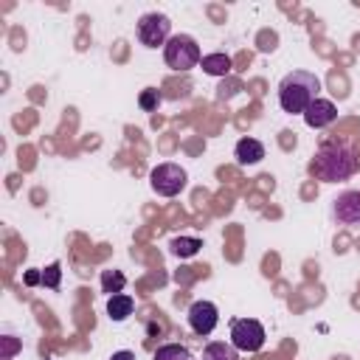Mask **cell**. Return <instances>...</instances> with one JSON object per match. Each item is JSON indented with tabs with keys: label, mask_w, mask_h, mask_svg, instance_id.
Masks as SVG:
<instances>
[{
	"label": "cell",
	"mask_w": 360,
	"mask_h": 360,
	"mask_svg": "<svg viewBox=\"0 0 360 360\" xmlns=\"http://www.w3.org/2000/svg\"><path fill=\"white\" fill-rule=\"evenodd\" d=\"M309 172H312L318 180H323V183L349 180V177L357 172V155H354L346 143H338V141L323 143V146L315 152V158H312V163H309Z\"/></svg>",
	"instance_id": "obj_1"
},
{
	"label": "cell",
	"mask_w": 360,
	"mask_h": 360,
	"mask_svg": "<svg viewBox=\"0 0 360 360\" xmlns=\"http://www.w3.org/2000/svg\"><path fill=\"white\" fill-rule=\"evenodd\" d=\"M321 82L309 70H292L278 84V104L284 112H304L318 98Z\"/></svg>",
	"instance_id": "obj_2"
},
{
	"label": "cell",
	"mask_w": 360,
	"mask_h": 360,
	"mask_svg": "<svg viewBox=\"0 0 360 360\" xmlns=\"http://www.w3.org/2000/svg\"><path fill=\"white\" fill-rule=\"evenodd\" d=\"M163 59H166V65H169L172 70L186 73V70L197 68L202 56H200V45H197L188 34H174V37L163 45Z\"/></svg>",
	"instance_id": "obj_3"
},
{
	"label": "cell",
	"mask_w": 360,
	"mask_h": 360,
	"mask_svg": "<svg viewBox=\"0 0 360 360\" xmlns=\"http://www.w3.org/2000/svg\"><path fill=\"white\" fill-rule=\"evenodd\" d=\"M231 343L236 352H259L264 346V326L253 318L231 321Z\"/></svg>",
	"instance_id": "obj_4"
},
{
	"label": "cell",
	"mask_w": 360,
	"mask_h": 360,
	"mask_svg": "<svg viewBox=\"0 0 360 360\" xmlns=\"http://www.w3.org/2000/svg\"><path fill=\"white\" fill-rule=\"evenodd\" d=\"M186 180H188V174H186V169H180L177 163H160V166H155L152 174H149V183H152V188H155L160 197H174V194H180V191L186 188Z\"/></svg>",
	"instance_id": "obj_5"
},
{
	"label": "cell",
	"mask_w": 360,
	"mask_h": 360,
	"mask_svg": "<svg viewBox=\"0 0 360 360\" xmlns=\"http://www.w3.org/2000/svg\"><path fill=\"white\" fill-rule=\"evenodd\" d=\"M169 31H172V22H169L166 14L149 11V14H143V17L138 20V39H141V45H146V48L166 45V42L172 39Z\"/></svg>",
	"instance_id": "obj_6"
},
{
	"label": "cell",
	"mask_w": 360,
	"mask_h": 360,
	"mask_svg": "<svg viewBox=\"0 0 360 360\" xmlns=\"http://www.w3.org/2000/svg\"><path fill=\"white\" fill-rule=\"evenodd\" d=\"M219 323V312L211 301H194L188 307V326L197 332V335H211Z\"/></svg>",
	"instance_id": "obj_7"
},
{
	"label": "cell",
	"mask_w": 360,
	"mask_h": 360,
	"mask_svg": "<svg viewBox=\"0 0 360 360\" xmlns=\"http://www.w3.org/2000/svg\"><path fill=\"white\" fill-rule=\"evenodd\" d=\"M340 225H360V191H343L332 208Z\"/></svg>",
	"instance_id": "obj_8"
},
{
	"label": "cell",
	"mask_w": 360,
	"mask_h": 360,
	"mask_svg": "<svg viewBox=\"0 0 360 360\" xmlns=\"http://www.w3.org/2000/svg\"><path fill=\"white\" fill-rule=\"evenodd\" d=\"M335 118H338V107H335L329 98H315V101L304 110V121H307V127H312V129H323V127H329Z\"/></svg>",
	"instance_id": "obj_9"
},
{
	"label": "cell",
	"mask_w": 360,
	"mask_h": 360,
	"mask_svg": "<svg viewBox=\"0 0 360 360\" xmlns=\"http://www.w3.org/2000/svg\"><path fill=\"white\" fill-rule=\"evenodd\" d=\"M233 158H236L239 166H253L264 158V146L256 138H239L236 146H233Z\"/></svg>",
	"instance_id": "obj_10"
},
{
	"label": "cell",
	"mask_w": 360,
	"mask_h": 360,
	"mask_svg": "<svg viewBox=\"0 0 360 360\" xmlns=\"http://www.w3.org/2000/svg\"><path fill=\"white\" fill-rule=\"evenodd\" d=\"M132 309H135V301L127 292H115V295L107 298V315L112 321H127L132 315Z\"/></svg>",
	"instance_id": "obj_11"
},
{
	"label": "cell",
	"mask_w": 360,
	"mask_h": 360,
	"mask_svg": "<svg viewBox=\"0 0 360 360\" xmlns=\"http://www.w3.org/2000/svg\"><path fill=\"white\" fill-rule=\"evenodd\" d=\"M200 68L208 76H225L231 70V56L228 53H208V56L200 59Z\"/></svg>",
	"instance_id": "obj_12"
},
{
	"label": "cell",
	"mask_w": 360,
	"mask_h": 360,
	"mask_svg": "<svg viewBox=\"0 0 360 360\" xmlns=\"http://www.w3.org/2000/svg\"><path fill=\"white\" fill-rule=\"evenodd\" d=\"M202 360H239V352L233 349V343L214 340L202 349Z\"/></svg>",
	"instance_id": "obj_13"
},
{
	"label": "cell",
	"mask_w": 360,
	"mask_h": 360,
	"mask_svg": "<svg viewBox=\"0 0 360 360\" xmlns=\"http://www.w3.org/2000/svg\"><path fill=\"white\" fill-rule=\"evenodd\" d=\"M169 248H172L174 256H180V259H191V256H197V250L202 248V242L194 239V236H177V239H172Z\"/></svg>",
	"instance_id": "obj_14"
},
{
	"label": "cell",
	"mask_w": 360,
	"mask_h": 360,
	"mask_svg": "<svg viewBox=\"0 0 360 360\" xmlns=\"http://www.w3.org/2000/svg\"><path fill=\"white\" fill-rule=\"evenodd\" d=\"M152 360H194V354H191L183 343H166V346H160V349L155 352Z\"/></svg>",
	"instance_id": "obj_15"
},
{
	"label": "cell",
	"mask_w": 360,
	"mask_h": 360,
	"mask_svg": "<svg viewBox=\"0 0 360 360\" xmlns=\"http://www.w3.org/2000/svg\"><path fill=\"white\" fill-rule=\"evenodd\" d=\"M124 284H127V276H124L121 270H104V273H101V290H104L107 295L121 292Z\"/></svg>",
	"instance_id": "obj_16"
},
{
	"label": "cell",
	"mask_w": 360,
	"mask_h": 360,
	"mask_svg": "<svg viewBox=\"0 0 360 360\" xmlns=\"http://www.w3.org/2000/svg\"><path fill=\"white\" fill-rule=\"evenodd\" d=\"M141 107L146 110V112H152V110H158V104H160V96H158V90L155 87H146L143 93H141Z\"/></svg>",
	"instance_id": "obj_17"
},
{
	"label": "cell",
	"mask_w": 360,
	"mask_h": 360,
	"mask_svg": "<svg viewBox=\"0 0 360 360\" xmlns=\"http://www.w3.org/2000/svg\"><path fill=\"white\" fill-rule=\"evenodd\" d=\"M59 273H62V270H59V262L48 264V267L42 270V284H48V287L56 290V287H59Z\"/></svg>",
	"instance_id": "obj_18"
},
{
	"label": "cell",
	"mask_w": 360,
	"mask_h": 360,
	"mask_svg": "<svg viewBox=\"0 0 360 360\" xmlns=\"http://www.w3.org/2000/svg\"><path fill=\"white\" fill-rule=\"evenodd\" d=\"M3 340V360H8L17 349H20V340L17 338H11V335H6V338H0Z\"/></svg>",
	"instance_id": "obj_19"
},
{
	"label": "cell",
	"mask_w": 360,
	"mask_h": 360,
	"mask_svg": "<svg viewBox=\"0 0 360 360\" xmlns=\"http://www.w3.org/2000/svg\"><path fill=\"white\" fill-rule=\"evenodd\" d=\"M39 281H42V273H37V270H28V273H25V284H28V287H34V284H39Z\"/></svg>",
	"instance_id": "obj_20"
},
{
	"label": "cell",
	"mask_w": 360,
	"mask_h": 360,
	"mask_svg": "<svg viewBox=\"0 0 360 360\" xmlns=\"http://www.w3.org/2000/svg\"><path fill=\"white\" fill-rule=\"evenodd\" d=\"M110 360H135V354H132L129 349H121V352H115Z\"/></svg>",
	"instance_id": "obj_21"
}]
</instances>
